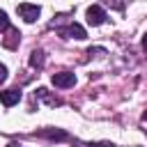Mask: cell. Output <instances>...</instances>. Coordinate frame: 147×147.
I'll use <instances>...</instances> for the list:
<instances>
[{"instance_id":"6da1fadb","label":"cell","mask_w":147,"mask_h":147,"mask_svg":"<svg viewBox=\"0 0 147 147\" xmlns=\"http://www.w3.org/2000/svg\"><path fill=\"white\" fill-rule=\"evenodd\" d=\"M51 83H53L55 87L67 90V87H74V85H76V76H74L71 71H60V74H53Z\"/></svg>"},{"instance_id":"7a4b0ae2","label":"cell","mask_w":147,"mask_h":147,"mask_svg":"<svg viewBox=\"0 0 147 147\" xmlns=\"http://www.w3.org/2000/svg\"><path fill=\"white\" fill-rule=\"evenodd\" d=\"M18 14H21V18H23L25 23H34V21L39 18L41 9H39L37 5H28V2H23V5H18Z\"/></svg>"},{"instance_id":"3957f363","label":"cell","mask_w":147,"mask_h":147,"mask_svg":"<svg viewBox=\"0 0 147 147\" xmlns=\"http://www.w3.org/2000/svg\"><path fill=\"white\" fill-rule=\"evenodd\" d=\"M85 18H87V23H90V25H101V23L106 21V11H103L99 5H92V7H87Z\"/></svg>"},{"instance_id":"277c9868","label":"cell","mask_w":147,"mask_h":147,"mask_svg":"<svg viewBox=\"0 0 147 147\" xmlns=\"http://www.w3.org/2000/svg\"><path fill=\"white\" fill-rule=\"evenodd\" d=\"M60 34H62V37H67V39H85V37H87V34H85V28H83V25H78V23H71V25L62 28V30H60Z\"/></svg>"},{"instance_id":"5b68a950","label":"cell","mask_w":147,"mask_h":147,"mask_svg":"<svg viewBox=\"0 0 147 147\" xmlns=\"http://www.w3.org/2000/svg\"><path fill=\"white\" fill-rule=\"evenodd\" d=\"M18 101H21V90L11 87V90H5V92H0V103H2V106L11 108V106H14V103H18Z\"/></svg>"},{"instance_id":"8992f818","label":"cell","mask_w":147,"mask_h":147,"mask_svg":"<svg viewBox=\"0 0 147 147\" xmlns=\"http://www.w3.org/2000/svg\"><path fill=\"white\" fill-rule=\"evenodd\" d=\"M30 67L32 69H41L44 67V53L41 51H32L30 53Z\"/></svg>"},{"instance_id":"52a82bcc","label":"cell","mask_w":147,"mask_h":147,"mask_svg":"<svg viewBox=\"0 0 147 147\" xmlns=\"http://www.w3.org/2000/svg\"><path fill=\"white\" fill-rule=\"evenodd\" d=\"M5 32L9 34V37L5 39V46H9V48H14V41H16L18 37H21V34H18V30H14V28H7Z\"/></svg>"},{"instance_id":"ba28073f","label":"cell","mask_w":147,"mask_h":147,"mask_svg":"<svg viewBox=\"0 0 147 147\" xmlns=\"http://www.w3.org/2000/svg\"><path fill=\"white\" fill-rule=\"evenodd\" d=\"M39 136H44V138H57V140H64L67 138V133L64 131H39Z\"/></svg>"},{"instance_id":"9c48e42d","label":"cell","mask_w":147,"mask_h":147,"mask_svg":"<svg viewBox=\"0 0 147 147\" xmlns=\"http://www.w3.org/2000/svg\"><path fill=\"white\" fill-rule=\"evenodd\" d=\"M7 28H11V25H9V18H7V14L0 9V30H7Z\"/></svg>"},{"instance_id":"30bf717a","label":"cell","mask_w":147,"mask_h":147,"mask_svg":"<svg viewBox=\"0 0 147 147\" xmlns=\"http://www.w3.org/2000/svg\"><path fill=\"white\" fill-rule=\"evenodd\" d=\"M37 94H39V96H46V90H44V87H39V90H37ZM46 101H48L51 106H55V103H60L57 99H46Z\"/></svg>"},{"instance_id":"8fae6325","label":"cell","mask_w":147,"mask_h":147,"mask_svg":"<svg viewBox=\"0 0 147 147\" xmlns=\"http://www.w3.org/2000/svg\"><path fill=\"white\" fill-rule=\"evenodd\" d=\"M5 78H7V67H5V64H0V85L5 83Z\"/></svg>"},{"instance_id":"7c38bea8","label":"cell","mask_w":147,"mask_h":147,"mask_svg":"<svg viewBox=\"0 0 147 147\" xmlns=\"http://www.w3.org/2000/svg\"><path fill=\"white\" fill-rule=\"evenodd\" d=\"M142 48L147 51V32H145V37H142Z\"/></svg>"},{"instance_id":"4fadbf2b","label":"cell","mask_w":147,"mask_h":147,"mask_svg":"<svg viewBox=\"0 0 147 147\" xmlns=\"http://www.w3.org/2000/svg\"><path fill=\"white\" fill-rule=\"evenodd\" d=\"M7 147H18V145H16V142H11V145H7Z\"/></svg>"},{"instance_id":"5bb4252c","label":"cell","mask_w":147,"mask_h":147,"mask_svg":"<svg viewBox=\"0 0 147 147\" xmlns=\"http://www.w3.org/2000/svg\"><path fill=\"white\" fill-rule=\"evenodd\" d=\"M142 119H147V113H145V115H142Z\"/></svg>"}]
</instances>
